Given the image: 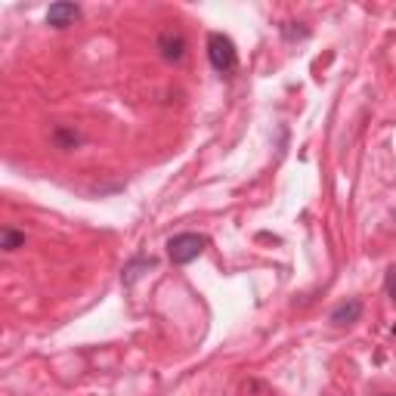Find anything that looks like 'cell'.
Masks as SVG:
<instances>
[{
    "mask_svg": "<svg viewBox=\"0 0 396 396\" xmlns=\"http://www.w3.org/2000/svg\"><path fill=\"white\" fill-rule=\"evenodd\" d=\"M208 62L220 74H232L239 69V50H235L232 38H226L223 31H214L208 38Z\"/></svg>",
    "mask_w": 396,
    "mask_h": 396,
    "instance_id": "obj_1",
    "label": "cell"
},
{
    "mask_svg": "<svg viewBox=\"0 0 396 396\" xmlns=\"http://www.w3.org/2000/svg\"><path fill=\"white\" fill-rule=\"evenodd\" d=\"M208 239L198 232H180L174 239H167V257H171L174 266H186L192 260H198V254L205 251Z\"/></svg>",
    "mask_w": 396,
    "mask_h": 396,
    "instance_id": "obj_2",
    "label": "cell"
},
{
    "mask_svg": "<svg viewBox=\"0 0 396 396\" xmlns=\"http://www.w3.org/2000/svg\"><path fill=\"white\" fill-rule=\"evenodd\" d=\"M155 50H158V56L164 59V62H171V65H180L183 59H186V50H189V40L186 35H183L180 28H167L158 35L155 40Z\"/></svg>",
    "mask_w": 396,
    "mask_h": 396,
    "instance_id": "obj_3",
    "label": "cell"
},
{
    "mask_svg": "<svg viewBox=\"0 0 396 396\" xmlns=\"http://www.w3.org/2000/svg\"><path fill=\"white\" fill-rule=\"evenodd\" d=\"M78 16H81V6L78 4H53L47 10V25H53V28H69V25L78 22Z\"/></svg>",
    "mask_w": 396,
    "mask_h": 396,
    "instance_id": "obj_4",
    "label": "cell"
},
{
    "mask_svg": "<svg viewBox=\"0 0 396 396\" xmlns=\"http://www.w3.org/2000/svg\"><path fill=\"white\" fill-rule=\"evenodd\" d=\"M359 316H362V300H344L338 303V307L332 310V325H353V322H359Z\"/></svg>",
    "mask_w": 396,
    "mask_h": 396,
    "instance_id": "obj_5",
    "label": "cell"
},
{
    "mask_svg": "<svg viewBox=\"0 0 396 396\" xmlns=\"http://www.w3.org/2000/svg\"><path fill=\"white\" fill-rule=\"evenodd\" d=\"M50 140H53V146L62 149V152H72V149L81 146V133L74 128H56L53 133H50Z\"/></svg>",
    "mask_w": 396,
    "mask_h": 396,
    "instance_id": "obj_6",
    "label": "cell"
},
{
    "mask_svg": "<svg viewBox=\"0 0 396 396\" xmlns=\"http://www.w3.org/2000/svg\"><path fill=\"white\" fill-rule=\"evenodd\" d=\"M0 248H4L6 254H13V251L25 248V232H16L13 226H6V230L0 232Z\"/></svg>",
    "mask_w": 396,
    "mask_h": 396,
    "instance_id": "obj_7",
    "label": "cell"
},
{
    "mask_svg": "<svg viewBox=\"0 0 396 396\" xmlns=\"http://www.w3.org/2000/svg\"><path fill=\"white\" fill-rule=\"evenodd\" d=\"M149 266H155V260H152V257H137V260H130L128 269H124V285H133V279L140 276V269H149Z\"/></svg>",
    "mask_w": 396,
    "mask_h": 396,
    "instance_id": "obj_8",
    "label": "cell"
},
{
    "mask_svg": "<svg viewBox=\"0 0 396 396\" xmlns=\"http://www.w3.org/2000/svg\"><path fill=\"white\" fill-rule=\"evenodd\" d=\"M387 298H390L393 303H396V269H390V273H387Z\"/></svg>",
    "mask_w": 396,
    "mask_h": 396,
    "instance_id": "obj_9",
    "label": "cell"
}]
</instances>
